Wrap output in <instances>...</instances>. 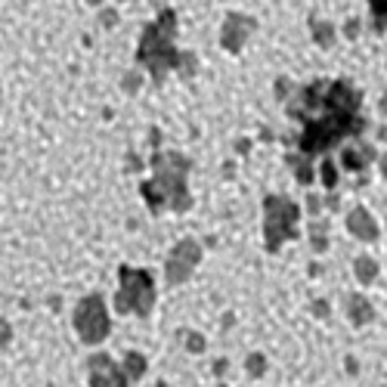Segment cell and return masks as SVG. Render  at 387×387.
I'll return each mask as SVG.
<instances>
[{
    "mask_svg": "<svg viewBox=\"0 0 387 387\" xmlns=\"http://www.w3.org/2000/svg\"><path fill=\"white\" fill-rule=\"evenodd\" d=\"M254 31V19H248L242 13H229L227 22H223V31H220V44L223 50L229 53H239L242 50V44L248 41V34Z\"/></svg>",
    "mask_w": 387,
    "mask_h": 387,
    "instance_id": "obj_6",
    "label": "cell"
},
{
    "mask_svg": "<svg viewBox=\"0 0 387 387\" xmlns=\"http://www.w3.org/2000/svg\"><path fill=\"white\" fill-rule=\"evenodd\" d=\"M310 31H313V41L319 44V46H331L335 44V28L329 25V22H310Z\"/></svg>",
    "mask_w": 387,
    "mask_h": 387,
    "instance_id": "obj_12",
    "label": "cell"
},
{
    "mask_svg": "<svg viewBox=\"0 0 387 387\" xmlns=\"http://www.w3.org/2000/svg\"><path fill=\"white\" fill-rule=\"evenodd\" d=\"M347 229H350L360 242H375L378 239V223L372 220V214L366 208H353L350 217H347Z\"/></svg>",
    "mask_w": 387,
    "mask_h": 387,
    "instance_id": "obj_8",
    "label": "cell"
},
{
    "mask_svg": "<svg viewBox=\"0 0 387 387\" xmlns=\"http://www.w3.org/2000/svg\"><path fill=\"white\" fill-rule=\"evenodd\" d=\"M298 205L282 196L263 198V239H267V251H279L285 242L298 239Z\"/></svg>",
    "mask_w": 387,
    "mask_h": 387,
    "instance_id": "obj_3",
    "label": "cell"
},
{
    "mask_svg": "<svg viewBox=\"0 0 387 387\" xmlns=\"http://www.w3.org/2000/svg\"><path fill=\"white\" fill-rule=\"evenodd\" d=\"M248 366H251V372H254V375H258V372H263V360H258V356H254V360L248 362Z\"/></svg>",
    "mask_w": 387,
    "mask_h": 387,
    "instance_id": "obj_20",
    "label": "cell"
},
{
    "mask_svg": "<svg viewBox=\"0 0 387 387\" xmlns=\"http://www.w3.org/2000/svg\"><path fill=\"white\" fill-rule=\"evenodd\" d=\"M353 269H356V279H360V282H375V276H378V263L372 258H356Z\"/></svg>",
    "mask_w": 387,
    "mask_h": 387,
    "instance_id": "obj_13",
    "label": "cell"
},
{
    "mask_svg": "<svg viewBox=\"0 0 387 387\" xmlns=\"http://www.w3.org/2000/svg\"><path fill=\"white\" fill-rule=\"evenodd\" d=\"M189 158L180 152H155L152 155V170L155 177L139 186L146 205L152 214L161 211H189L192 208V196L189 186H186V174H189Z\"/></svg>",
    "mask_w": 387,
    "mask_h": 387,
    "instance_id": "obj_1",
    "label": "cell"
},
{
    "mask_svg": "<svg viewBox=\"0 0 387 387\" xmlns=\"http://www.w3.org/2000/svg\"><path fill=\"white\" fill-rule=\"evenodd\" d=\"M372 19H375V31L378 34H387V0H369Z\"/></svg>",
    "mask_w": 387,
    "mask_h": 387,
    "instance_id": "obj_14",
    "label": "cell"
},
{
    "mask_svg": "<svg viewBox=\"0 0 387 387\" xmlns=\"http://www.w3.org/2000/svg\"><path fill=\"white\" fill-rule=\"evenodd\" d=\"M103 22H106V25H115V13H112V10L103 13Z\"/></svg>",
    "mask_w": 387,
    "mask_h": 387,
    "instance_id": "obj_22",
    "label": "cell"
},
{
    "mask_svg": "<svg viewBox=\"0 0 387 387\" xmlns=\"http://www.w3.org/2000/svg\"><path fill=\"white\" fill-rule=\"evenodd\" d=\"M372 161H375V149H372L369 143H360V139H356L353 146H344V149H341V167L344 170L360 174V170H366Z\"/></svg>",
    "mask_w": 387,
    "mask_h": 387,
    "instance_id": "obj_7",
    "label": "cell"
},
{
    "mask_svg": "<svg viewBox=\"0 0 387 387\" xmlns=\"http://www.w3.org/2000/svg\"><path fill=\"white\" fill-rule=\"evenodd\" d=\"M356 31H360V25H356V19H350V25H347V37H356Z\"/></svg>",
    "mask_w": 387,
    "mask_h": 387,
    "instance_id": "obj_21",
    "label": "cell"
},
{
    "mask_svg": "<svg viewBox=\"0 0 387 387\" xmlns=\"http://www.w3.org/2000/svg\"><path fill=\"white\" fill-rule=\"evenodd\" d=\"M322 186H325V192H335V186H338V167L331 158L322 161Z\"/></svg>",
    "mask_w": 387,
    "mask_h": 387,
    "instance_id": "obj_15",
    "label": "cell"
},
{
    "mask_svg": "<svg viewBox=\"0 0 387 387\" xmlns=\"http://www.w3.org/2000/svg\"><path fill=\"white\" fill-rule=\"evenodd\" d=\"M325 232H329V227H325L322 220L310 223V239H313V248H316V251H325V245H329V239H325Z\"/></svg>",
    "mask_w": 387,
    "mask_h": 387,
    "instance_id": "obj_16",
    "label": "cell"
},
{
    "mask_svg": "<svg viewBox=\"0 0 387 387\" xmlns=\"http://www.w3.org/2000/svg\"><path fill=\"white\" fill-rule=\"evenodd\" d=\"M201 260V248L198 242H192V239H183V242H177V248L170 251L167 258V282L177 285L183 282V279H189L192 267Z\"/></svg>",
    "mask_w": 387,
    "mask_h": 387,
    "instance_id": "obj_5",
    "label": "cell"
},
{
    "mask_svg": "<svg viewBox=\"0 0 387 387\" xmlns=\"http://www.w3.org/2000/svg\"><path fill=\"white\" fill-rule=\"evenodd\" d=\"M139 87V75H127L124 77V90H137Z\"/></svg>",
    "mask_w": 387,
    "mask_h": 387,
    "instance_id": "obj_18",
    "label": "cell"
},
{
    "mask_svg": "<svg viewBox=\"0 0 387 387\" xmlns=\"http://www.w3.org/2000/svg\"><path fill=\"white\" fill-rule=\"evenodd\" d=\"M285 161H288V165L294 167V177H298V183H313V165H310V161H313V158H307V155H288V158H285Z\"/></svg>",
    "mask_w": 387,
    "mask_h": 387,
    "instance_id": "obj_11",
    "label": "cell"
},
{
    "mask_svg": "<svg viewBox=\"0 0 387 387\" xmlns=\"http://www.w3.org/2000/svg\"><path fill=\"white\" fill-rule=\"evenodd\" d=\"M347 313H350L353 325H366V322L375 319V310H372V304L362 298V294H353V298L347 300Z\"/></svg>",
    "mask_w": 387,
    "mask_h": 387,
    "instance_id": "obj_10",
    "label": "cell"
},
{
    "mask_svg": "<svg viewBox=\"0 0 387 387\" xmlns=\"http://www.w3.org/2000/svg\"><path fill=\"white\" fill-rule=\"evenodd\" d=\"M177 68L183 72V77H192V75H196V56H192V53H180V62H177Z\"/></svg>",
    "mask_w": 387,
    "mask_h": 387,
    "instance_id": "obj_17",
    "label": "cell"
},
{
    "mask_svg": "<svg viewBox=\"0 0 387 387\" xmlns=\"http://www.w3.org/2000/svg\"><path fill=\"white\" fill-rule=\"evenodd\" d=\"M103 319H106V313H103V300L99 298H87L81 304V310H77V329H84V335H87L90 325L108 329V322H103Z\"/></svg>",
    "mask_w": 387,
    "mask_h": 387,
    "instance_id": "obj_9",
    "label": "cell"
},
{
    "mask_svg": "<svg viewBox=\"0 0 387 387\" xmlns=\"http://www.w3.org/2000/svg\"><path fill=\"white\" fill-rule=\"evenodd\" d=\"M155 300V285H152V276L146 269H130V267H121V298H118V307L121 310H137L139 316L149 313Z\"/></svg>",
    "mask_w": 387,
    "mask_h": 387,
    "instance_id": "obj_4",
    "label": "cell"
},
{
    "mask_svg": "<svg viewBox=\"0 0 387 387\" xmlns=\"http://www.w3.org/2000/svg\"><path fill=\"white\" fill-rule=\"evenodd\" d=\"M174 34H177V13L161 10V15L139 37L137 59L149 68L155 84L165 81V75L170 68H177V62H180V50L174 46Z\"/></svg>",
    "mask_w": 387,
    "mask_h": 387,
    "instance_id": "obj_2",
    "label": "cell"
},
{
    "mask_svg": "<svg viewBox=\"0 0 387 387\" xmlns=\"http://www.w3.org/2000/svg\"><path fill=\"white\" fill-rule=\"evenodd\" d=\"M288 90H291V84H288V81H276V93H279V99H288V96H285Z\"/></svg>",
    "mask_w": 387,
    "mask_h": 387,
    "instance_id": "obj_19",
    "label": "cell"
}]
</instances>
